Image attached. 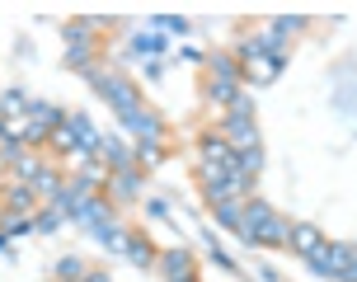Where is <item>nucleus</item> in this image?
Listing matches in <instances>:
<instances>
[{"label":"nucleus","instance_id":"1","mask_svg":"<svg viewBox=\"0 0 357 282\" xmlns=\"http://www.w3.org/2000/svg\"><path fill=\"white\" fill-rule=\"evenodd\" d=\"M235 94H240V66H235V57H212L207 61V99L231 108Z\"/></svg>","mask_w":357,"mask_h":282},{"label":"nucleus","instance_id":"2","mask_svg":"<svg viewBox=\"0 0 357 282\" xmlns=\"http://www.w3.org/2000/svg\"><path fill=\"white\" fill-rule=\"evenodd\" d=\"M94 89L118 108V118H127V113H137V108H142V89L132 85L127 75H118V70H94Z\"/></svg>","mask_w":357,"mask_h":282},{"label":"nucleus","instance_id":"3","mask_svg":"<svg viewBox=\"0 0 357 282\" xmlns=\"http://www.w3.org/2000/svg\"><path fill=\"white\" fill-rule=\"evenodd\" d=\"M94 57V24H71L66 29V66H89Z\"/></svg>","mask_w":357,"mask_h":282},{"label":"nucleus","instance_id":"4","mask_svg":"<svg viewBox=\"0 0 357 282\" xmlns=\"http://www.w3.org/2000/svg\"><path fill=\"white\" fill-rule=\"evenodd\" d=\"M268 216H273V207H268V202H259V198H250V202H245V212H240L235 235H240L245 245H259V230L268 226Z\"/></svg>","mask_w":357,"mask_h":282},{"label":"nucleus","instance_id":"5","mask_svg":"<svg viewBox=\"0 0 357 282\" xmlns=\"http://www.w3.org/2000/svg\"><path fill=\"white\" fill-rule=\"evenodd\" d=\"M202 165H212V170H221V175H231V165H235V146L221 137V132L202 137Z\"/></svg>","mask_w":357,"mask_h":282},{"label":"nucleus","instance_id":"6","mask_svg":"<svg viewBox=\"0 0 357 282\" xmlns=\"http://www.w3.org/2000/svg\"><path fill=\"white\" fill-rule=\"evenodd\" d=\"M160 268H165L169 282H193V254H188V249H165Z\"/></svg>","mask_w":357,"mask_h":282},{"label":"nucleus","instance_id":"7","mask_svg":"<svg viewBox=\"0 0 357 282\" xmlns=\"http://www.w3.org/2000/svg\"><path fill=\"white\" fill-rule=\"evenodd\" d=\"M123 127L132 132V137H142V141H160V118H155L151 108H137V113H127Z\"/></svg>","mask_w":357,"mask_h":282},{"label":"nucleus","instance_id":"8","mask_svg":"<svg viewBox=\"0 0 357 282\" xmlns=\"http://www.w3.org/2000/svg\"><path fill=\"white\" fill-rule=\"evenodd\" d=\"M5 207L10 212H29V216H33V207H38V193H33V184H10V188H5Z\"/></svg>","mask_w":357,"mask_h":282},{"label":"nucleus","instance_id":"9","mask_svg":"<svg viewBox=\"0 0 357 282\" xmlns=\"http://www.w3.org/2000/svg\"><path fill=\"white\" fill-rule=\"evenodd\" d=\"M287 245L296 249V254H305V259H310V254L324 245V235H320L315 226H291V240H287Z\"/></svg>","mask_w":357,"mask_h":282},{"label":"nucleus","instance_id":"10","mask_svg":"<svg viewBox=\"0 0 357 282\" xmlns=\"http://www.w3.org/2000/svg\"><path fill=\"white\" fill-rule=\"evenodd\" d=\"M108 193L118 198V202H132V198H137V170H118V175H108Z\"/></svg>","mask_w":357,"mask_h":282},{"label":"nucleus","instance_id":"11","mask_svg":"<svg viewBox=\"0 0 357 282\" xmlns=\"http://www.w3.org/2000/svg\"><path fill=\"white\" fill-rule=\"evenodd\" d=\"M0 235H5V240L33 235V216H29V212H5V216H0Z\"/></svg>","mask_w":357,"mask_h":282},{"label":"nucleus","instance_id":"12","mask_svg":"<svg viewBox=\"0 0 357 282\" xmlns=\"http://www.w3.org/2000/svg\"><path fill=\"white\" fill-rule=\"evenodd\" d=\"M259 165H264V151H259V146H250V151H235V165H231V170H235L240 179H250V184H254Z\"/></svg>","mask_w":357,"mask_h":282},{"label":"nucleus","instance_id":"13","mask_svg":"<svg viewBox=\"0 0 357 282\" xmlns=\"http://www.w3.org/2000/svg\"><path fill=\"white\" fill-rule=\"evenodd\" d=\"M287 240H291V226L273 212V216H268V226L259 230V245H287Z\"/></svg>","mask_w":357,"mask_h":282},{"label":"nucleus","instance_id":"14","mask_svg":"<svg viewBox=\"0 0 357 282\" xmlns=\"http://www.w3.org/2000/svg\"><path fill=\"white\" fill-rule=\"evenodd\" d=\"M38 175H43V165H38L29 151H19V156H15V179H19V184H38Z\"/></svg>","mask_w":357,"mask_h":282},{"label":"nucleus","instance_id":"15","mask_svg":"<svg viewBox=\"0 0 357 282\" xmlns=\"http://www.w3.org/2000/svg\"><path fill=\"white\" fill-rule=\"evenodd\" d=\"M245 202H250V198H231V202H216V221H221V226H240V212H245Z\"/></svg>","mask_w":357,"mask_h":282},{"label":"nucleus","instance_id":"16","mask_svg":"<svg viewBox=\"0 0 357 282\" xmlns=\"http://www.w3.org/2000/svg\"><path fill=\"white\" fill-rule=\"evenodd\" d=\"M127 259H132V264H142V268H151V264H160V254H155V249L146 245V240H127Z\"/></svg>","mask_w":357,"mask_h":282},{"label":"nucleus","instance_id":"17","mask_svg":"<svg viewBox=\"0 0 357 282\" xmlns=\"http://www.w3.org/2000/svg\"><path fill=\"white\" fill-rule=\"evenodd\" d=\"M250 66H254V80H273V75H278V70H282V57L264 52V57H254Z\"/></svg>","mask_w":357,"mask_h":282},{"label":"nucleus","instance_id":"18","mask_svg":"<svg viewBox=\"0 0 357 282\" xmlns=\"http://www.w3.org/2000/svg\"><path fill=\"white\" fill-rule=\"evenodd\" d=\"M94 235H99V240H104L108 249H123V245H127V235H123L118 226H113V221H104V226H94Z\"/></svg>","mask_w":357,"mask_h":282},{"label":"nucleus","instance_id":"19","mask_svg":"<svg viewBox=\"0 0 357 282\" xmlns=\"http://www.w3.org/2000/svg\"><path fill=\"white\" fill-rule=\"evenodd\" d=\"M61 221H66V212H61V207H47V212H38V216H33V230H56Z\"/></svg>","mask_w":357,"mask_h":282},{"label":"nucleus","instance_id":"20","mask_svg":"<svg viewBox=\"0 0 357 282\" xmlns=\"http://www.w3.org/2000/svg\"><path fill=\"white\" fill-rule=\"evenodd\" d=\"M132 52H137V57H155V52H165V43H160V38H155V34H137V43H132Z\"/></svg>","mask_w":357,"mask_h":282},{"label":"nucleus","instance_id":"21","mask_svg":"<svg viewBox=\"0 0 357 282\" xmlns=\"http://www.w3.org/2000/svg\"><path fill=\"white\" fill-rule=\"evenodd\" d=\"M160 141H142V151H137V160H142V165H160Z\"/></svg>","mask_w":357,"mask_h":282},{"label":"nucleus","instance_id":"22","mask_svg":"<svg viewBox=\"0 0 357 282\" xmlns=\"http://www.w3.org/2000/svg\"><path fill=\"white\" fill-rule=\"evenodd\" d=\"M5 113H29V99H24V94H19V89H10V94H5Z\"/></svg>","mask_w":357,"mask_h":282},{"label":"nucleus","instance_id":"23","mask_svg":"<svg viewBox=\"0 0 357 282\" xmlns=\"http://www.w3.org/2000/svg\"><path fill=\"white\" fill-rule=\"evenodd\" d=\"M155 29H169V34H183L188 24H183V19H155Z\"/></svg>","mask_w":357,"mask_h":282},{"label":"nucleus","instance_id":"24","mask_svg":"<svg viewBox=\"0 0 357 282\" xmlns=\"http://www.w3.org/2000/svg\"><path fill=\"white\" fill-rule=\"evenodd\" d=\"M85 282H108V278H99V273H94V278H85Z\"/></svg>","mask_w":357,"mask_h":282},{"label":"nucleus","instance_id":"25","mask_svg":"<svg viewBox=\"0 0 357 282\" xmlns=\"http://www.w3.org/2000/svg\"><path fill=\"white\" fill-rule=\"evenodd\" d=\"M0 245H5V235H0Z\"/></svg>","mask_w":357,"mask_h":282}]
</instances>
